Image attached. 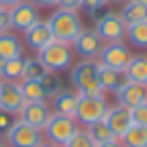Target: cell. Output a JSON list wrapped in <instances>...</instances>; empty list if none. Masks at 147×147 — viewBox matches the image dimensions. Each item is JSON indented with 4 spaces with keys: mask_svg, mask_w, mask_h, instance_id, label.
<instances>
[{
    "mask_svg": "<svg viewBox=\"0 0 147 147\" xmlns=\"http://www.w3.org/2000/svg\"><path fill=\"white\" fill-rule=\"evenodd\" d=\"M82 7H84V0H56V9L76 11V13H78Z\"/></svg>",
    "mask_w": 147,
    "mask_h": 147,
    "instance_id": "31",
    "label": "cell"
},
{
    "mask_svg": "<svg viewBox=\"0 0 147 147\" xmlns=\"http://www.w3.org/2000/svg\"><path fill=\"white\" fill-rule=\"evenodd\" d=\"M22 35H24V43H26L32 52L43 50V48H46L48 43L54 39V37H52V30H50L48 20H39V22L32 24L28 30H24Z\"/></svg>",
    "mask_w": 147,
    "mask_h": 147,
    "instance_id": "14",
    "label": "cell"
},
{
    "mask_svg": "<svg viewBox=\"0 0 147 147\" xmlns=\"http://www.w3.org/2000/svg\"><path fill=\"white\" fill-rule=\"evenodd\" d=\"M9 18H11V30L13 32H24V30H28L32 24L39 22L41 15H39V9H37L32 2L24 0V2H18L15 7L9 9Z\"/></svg>",
    "mask_w": 147,
    "mask_h": 147,
    "instance_id": "10",
    "label": "cell"
},
{
    "mask_svg": "<svg viewBox=\"0 0 147 147\" xmlns=\"http://www.w3.org/2000/svg\"><path fill=\"white\" fill-rule=\"evenodd\" d=\"M128 82L147 87V54H132L128 67L123 69Z\"/></svg>",
    "mask_w": 147,
    "mask_h": 147,
    "instance_id": "18",
    "label": "cell"
},
{
    "mask_svg": "<svg viewBox=\"0 0 147 147\" xmlns=\"http://www.w3.org/2000/svg\"><path fill=\"white\" fill-rule=\"evenodd\" d=\"M0 145H5V138H2V136H0Z\"/></svg>",
    "mask_w": 147,
    "mask_h": 147,
    "instance_id": "42",
    "label": "cell"
},
{
    "mask_svg": "<svg viewBox=\"0 0 147 147\" xmlns=\"http://www.w3.org/2000/svg\"><path fill=\"white\" fill-rule=\"evenodd\" d=\"M115 95H117V104L125 106V108H136V106L147 102V87H141V84H134V82H125Z\"/></svg>",
    "mask_w": 147,
    "mask_h": 147,
    "instance_id": "15",
    "label": "cell"
},
{
    "mask_svg": "<svg viewBox=\"0 0 147 147\" xmlns=\"http://www.w3.org/2000/svg\"><path fill=\"white\" fill-rule=\"evenodd\" d=\"M134 2H141V5H145V7H147V0H134Z\"/></svg>",
    "mask_w": 147,
    "mask_h": 147,
    "instance_id": "40",
    "label": "cell"
},
{
    "mask_svg": "<svg viewBox=\"0 0 147 147\" xmlns=\"http://www.w3.org/2000/svg\"><path fill=\"white\" fill-rule=\"evenodd\" d=\"M46 141L41 130L32 128V125L24 123V121H15L13 128L5 134V145L7 147H39Z\"/></svg>",
    "mask_w": 147,
    "mask_h": 147,
    "instance_id": "6",
    "label": "cell"
},
{
    "mask_svg": "<svg viewBox=\"0 0 147 147\" xmlns=\"http://www.w3.org/2000/svg\"><path fill=\"white\" fill-rule=\"evenodd\" d=\"M39 84H41V89H43V93H46L48 100H52L56 93L63 91V80H61V76H59L56 71L43 74L41 78H39Z\"/></svg>",
    "mask_w": 147,
    "mask_h": 147,
    "instance_id": "24",
    "label": "cell"
},
{
    "mask_svg": "<svg viewBox=\"0 0 147 147\" xmlns=\"http://www.w3.org/2000/svg\"><path fill=\"white\" fill-rule=\"evenodd\" d=\"M119 15L125 22V26L138 24V22H147V7L141 5V2H134V0H128L123 5V9L119 11Z\"/></svg>",
    "mask_w": 147,
    "mask_h": 147,
    "instance_id": "20",
    "label": "cell"
},
{
    "mask_svg": "<svg viewBox=\"0 0 147 147\" xmlns=\"http://www.w3.org/2000/svg\"><path fill=\"white\" fill-rule=\"evenodd\" d=\"M63 147H97V143L93 141L91 136H89V132H87V130H82V128H80L78 132L74 134V136L69 138V141L65 143Z\"/></svg>",
    "mask_w": 147,
    "mask_h": 147,
    "instance_id": "28",
    "label": "cell"
},
{
    "mask_svg": "<svg viewBox=\"0 0 147 147\" xmlns=\"http://www.w3.org/2000/svg\"><path fill=\"white\" fill-rule=\"evenodd\" d=\"M130 59H132V52L125 46L123 41H115V43H104L100 56H97V63L102 67H110V69H121L123 71L128 67Z\"/></svg>",
    "mask_w": 147,
    "mask_h": 147,
    "instance_id": "8",
    "label": "cell"
},
{
    "mask_svg": "<svg viewBox=\"0 0 147 147\" xmlns=\"http://www.w3.org/2000/svg\"><path fill=\"white\" fill-rule=\"evenodd\" d=\"M18 56H24V43L20 35L13 30L0 32V61L18 59Z\"/></svg>",
    "mask_w": 147,
    "mask_h": 147,
    "instance_id": "17",
    "label": "cell"
},
{
    "mask_svg": "<svg viewBox=\"0 0 147 147\" xmlns=\"http://www.w3.org/2000/svg\"><path fill=\"white\" fill-rule=\"evenodd\" d=\"M71 48H74V54H78L82 61H97L102 48H104V41L93 28H82V32L76 37Z\"/></svg>",
    "mask_w": 147,
    "mask_h": 147,
    "instance_id": "9",
    "label": "cell"
},
{
    "mask_svg": "<svg viewBox=\"0 0 147 147\" xmlns=\"http://www.w3.org/2000/svg\"><path fill=\"white\" fill-rule=\"evenodd\" d=\"M18 2H24V0H0V7H5V9H11V7H15Z\"/></svg>",
    "mask_w": 147,
    "mask_h": 147,
    "instance_id": "37",
    "label": "cell"
},
{
    "mask_svg": "<svg viewBox=\"0 0 147 147\" xmlns=\"http://www.w3.org/2000/svg\"><path fill=\"white\" fill-rule=\"evenodd\" d=\"M125 28H128V26H125V22L121 20V15L108 11L102 20L95 22L93 30L102 37V41H104V43H115V41H123V39H125Z\"/></svg>",
    "mask_w": 147,
    "mask_h": 147,
    "instance_id": "7",
    "label": "cell"
},
{
    "mask_svg": "<svg viewBox=\"0 0 147 147\" xmlns=\"http://www.w3.org/2000/svg\"><path fill=\"white\" fill-rule=\"evenodd\" d=\"M18 121V115L13 113H7V110H0V136L5 138V134L13 128V123Z\"/></svg>",
    "mask_w": 147,
    "mask_h": 147,
    "instance_id": "29",
    "label": "cell"
},
{
    "mask_svg": "<svg viewBox=\"0 0 147 147\" xmlns=\"http://www.w3.org/2000/svg\"><path fill=\"white\" fill-rule=\"evenodd\" d=\"M123 147H147V125H136L132 123L130 130L121 138Z\"/></svg>",
    "mask_w": 147,
    "mask_h": 147,
    "instance_id": "23",
    "label": "cell"
},
{
    "mask_svg": "<svg viewBox=\"0 0 147 147\" xmlns=\"http://www.w3.org/2000/svg\"><path fill=\"white\" fill-rule=\"evenodd\" d=\"M100 5H106V0H84V7H87L89 11L95 9V7H100Z\"/></svg>",
    "mask_w": 147,
    "mask_h": 147,
    "instance_id": "35",
    "label": "cell"
},
{
    "mask_svg": "<svg viewBox=\"0 0 147 147\" xmlns=\"http://www.w3.org/2000/svg\"><path fill=\"white\" fill-rule=\"evenodd\" d=\"M39 147H59V145H54V143H48V141H43Z\"/></svg>",
    "mask_w": 147,
    "mask_h": 147,
    "instance_id": "39",
    "label": "cell"
},
{
    "mask_svg": "<svg viewBox=\"0 0 147 147\" xmlns=\"http://www.w3.org/2000/svg\"><path fill=\"white\" fill-rule=\"evenodd\" d=\"M20 91H22L26 102H46V93H43L39 80H22L20 82Z\"/></svg>",
    "mask_w": 147,
    "mask_h": 147,
    "instance_id": "25",
    "label": "cell"
},
{
    "mask_svg": "<svg viewBox=\"0 0 147 147\" xmlns=\"http://www.w3.org/2000/svg\"><path fill=\"white\" fill-rule=\"evenodd\" d=\"M125 39L138 50H147V22L130 24L125 28Z\"/></svg>",
    "mask_w": 147,
    "mask_h": 147,
    "instance_id": "22",
    "label": "cell"
},
{
    "mask_svg": "<svg viewBox=\"0 0 147 147\" xmlns=\"http://www.w3.org/2000/svg\"><path fill=\"white\" fill-rule=\"evenodd\" d=\"M97 147H123V143L119 138H113V141H106V143H100Z\"/></svg>",
    "mask_w": 147,
    "mask_h": 147,
    "instance_id": "36",
    "label": "cell"
},
{
    "mask_svg": "<svg viewBox=\"0 0 147 147\" xmlns=\"http://www.w3.org/2000/svg\"><path fill=\"white\" fill-rule=\"evenodd\" d=\"M24 59L26 56H18V59L5 61L2 67H0L2 80H7V82H22L24 80Z\"/></svg>",
    "mask_w": 147,
    "mask_h": 147,
    "instance_id": "21",
    "label": "cell"
},
{
    "mask_svg": "<svg viewBox=\"0 0 147 147\" xmlns=\"http://www.w3.org/2000/svg\"><path fill=\"white\" fill-rule=\"evenodd\" d=\"M50 117H52V106L46 100V102H26L24 108L20 110L18 119L32 125V128H37V130H43Z\"/></svg>",
    "mask_w": 147,
    "mask_h": 147,
    "instance_id": "11",
    "label": "cell"
},
{
    "mask_svg": "<svg viewBox=\"0 0 147 147\" xmlns=\"http://www.w3.org/2000/svg\"><path fill=\"white\" fill-rule=\"evenodd\" d=\"M2 63H5V61H0V67H2ZM0 80H2V74H0Z\"/></svg>",
    "mask_w": 147,
    "mask_h": 147,
    "instance_id": "41",
    "label": "cell"
},
{
    "mask_svg": "<svg viewBox=\"0 0 147 147\" xmlns=\"http://www.w3.org/2000/svg\"><path fill=\"white\" fill-rule=\"evenodd\" d=\"M89 132V136L93 138V141L100 145V143H106V141H113V132H110V128L106 125V121L102 119V121H95V123H91V125H87L84 128Z\"/></svg>",
    "mask_w": 147,
    "mask_h": 147,
    "instance_id": "27",
    "label": "cell"
},
{
    "mask_svg": "<svg viewBox=\"0 0 147 147\" xmlns=\"http://www.w3.org/2000/svg\"><path fill=\"white\" fill-rule=\"evenodd\" d=\"M119 2L123 5V2H128V0H106V5H119Z\"/></svg>",
    "mask_w": 147,
    "mask_h": 147,
    "instance_id": "38",
    "label": "cell"
},
{
    "mask_svg": "<svg viewBox=\"0 0 147 147\" xmlns=\"http://www.w3.org/2000/svg\"><path fill=\"white\" fill-rule=\"evenodd\" d=\"M128 82L125 71L121 69H110V67H102L100 65V84L104 93H117L123 84Z\"/></svg>",
    "mask_w": 147,
    "mask_h": 147,
    "instance_id": "19",
    "label": "cell"
},
{
    "mask_svg": "<svg viewBox=\"0 0 147 147\" xmlns=\"http://www.w3.org/2000/svg\"><path fill=\"white\" fill-rule=\"evenodd\" d=\"M130 115H132V123L136 125H147V102L136 108H130Z\"/></svg>",
    "mask_w": 147,
    "mask_h": 147,
    "instance_id": "30",
    "label": "cell"
},
{
    "mask_svg": "<svg viewBox=\"0 0 147 147\" xmlns=\"http://www.w3.org/2000/svg\"><path fill=\"white\" fill-rule=\"evenodd\" d=\"M69 69H71L69 71L71 87L76 93H80V95L104 93L100 84V63L97 61H80V63H74Z\"/></svg>",
    "mask_w": 147,
    "mask_h": 147,
    "instance_id": "1",
    "label": "cell"
},
{
    "mask_svg": "<svg viewBox=\"0 0 147 147\" xmlns=\"http://www.w3.org/2000/svg\"><path fill=\"white\" fill-rule=\"evenodd\" d=\"M11 30V18H9V9L0 7V32Z\"/></svg>",
    "mask_w": 147,
    "mask_h": 147,
    "instance_id": "32",
    "label": "cell"
},
{
    "mask_svg": "<svg viewBox=\"0 0 147 147\" xmlns=\"http://www.w3.org/2000/svg\"><path fill=\"white\" fill-rule=\"evenodd\" d=\"M37 9H48V7H56V0H28Z\"/></svg>",
    "mask_w": 147,
    "mask_h": 147,
    "instance_id": "34",
    "label": "cell"
},
{
    "mask_svg": "<svg viewBox=\"0 0 147 147\" xmlns=\"http://www.w3.org/2000/svg\"><path fill=\"white\" fill-rule=\"evenodd\" d=\"M78 130H80V125L74 117H63V115L52 113V117L48 119L46 128H43L41 132H43V138H46L48 143H54V145L63 147Z\"/></svg>",
    "mask_w": 147,
    "mask_h": 147,
    "instance_id": "5",
    "label": "cell"
},
{
    "mask_svg": "<svg viewBox=\"0 0 147 147\" xmlns=\"http://www.w3.org/2000/svg\"><path fill=\"white\" fill-rule=\"evenodd\" d=\"M48 24H50L52 37L56 41H63L71 46L76 41V37L82 32V18L76 11H65V9H56L54 13L48 18Z\"/></svg>",
    "mask_w": 147,
    "mask_h": 147,
    "instance_id": "2",
    "label": "cell"
},
{
    "mask_svg": "<svg viewBox=\"0 0 147 147\" xmlns=\"http://www.w3.org/2000/svg\"><path fill=\"white\" fill-rule=\"evenodd\" d=\"M80 93H76L74 89H63L61 93H56L52 97V113L63 117H76V106H78Z\"/></svg>",
    "mask_w": 147,
    "mask_h": 147,
    "instance_id": "16",
    "label": "cell"
},
{
    "mask_svg": "<svg viewBox=\"0 0 147 147\" xmlns=\"http://www.w3.org/2000/svg\"><path fill=\"white\" fill-rule=\"evenodd\" d=\"M43 74H48V69H46V65L39 61V56H28V59H24V80H39Z\"/></svg>",
    "mask_w": 147,
    "mask_h": 147,
    "instance_id": "26",
    "label": "cell"
},
{
    "mask_svg": "<svg viewBox=\"0 0 147 147\" xmlns=\"http://www.w3.org/2000/svg\"><path fill=\"white\" fill-rule=\"evenodd\" d=\"M39 61L46 65L48 71H67L69 67L74 65V48L69 43H63V41H56L52 39L43 50L37 52Z\"/></svg>",
    "mask_w": 147,
    "mask_h": 147,
    "instance_id": "3",
    "label": "cell"
},
{
    "mask_svg": "<svg viewBox=\"0 0 147 147\" xmlns=\"http://www.w3.org/2000/svg\"><path fill=\"white\" fill-rule=\"evenodd\" d=\"M26 100H24L22 91H20V82H7L0 80V110L20 115V110L24 108Z\"/></svg>",
    "mask_w": 147,
    "mask_h": 147,
    "instance_id": "13",
    "label": "cell"
},
{
    "mask_svg": "<svg viewBox=\"0 0 147 147\" xmlns=\"http://www.w3.org/2000/svg\"><path fill=\"white\" fill-rule=\"evenodd\" d=\"M108 100L106 93H97V95H80L78 97V106H76V117L78 125H91L95 121H102L108 113Z\"/></svg>",
    "mask_w": 147,
    "mask_h": 147,
    "instance_id": "4",
    "label": "cell"
},
{
    "mask_svg": "<svg viewBox=\"0 0 147 147\" xmlns=\"http://www.w3.org/2000/svg\"><path fill=\"white\" fill-rule=\"evenodd\" d=\"M0 147H7V145H0Z\"/></svg>",
    "mask_w": 147,
    "mask_h": 147,
    "instance_id": "43",
    "label": "cell"
},
{
    "mask_svg": "<svg viewBox=\"0 0 147 147\" xmlns=\"http://www.w3.org/2000/svg\"><path fill=\"white\" fill-rule=\"evenodd\" d=\"M104 121H106V125L110 128L113 136L121 141V138H123V134L128 132L130 125H132V115H130V108H125V106H121V104L108 106V113H106Z\"/></svg>",
    "mask_w": 147,
    "mask_h": 147,
    "instance_id": "12",
    "label": "cell"
},
{
    "mask_svg": "<svg viewBox=\"0 0 147 147\" xmlns=\"http://www.w3.org/2000/svg\"><path fill=\"white\" fill-rule=\"evenodd\" d=\"M106 13H108V7H106V5H100V7H95V9H91V11H89V15H91L93 24H95L97 20H102Z\"/></svg>",
    "mask_w": 147,
    "mask_h": 147,
    "instance_id": "33",
    "label": "cell"
}]
</instances>
